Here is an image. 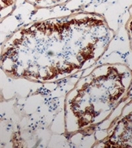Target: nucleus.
Returning a JSON list of instances; mask_svg holds the SVG:
<instances>
[{"label": "nucleus", "mask_w": 132, "mask_h": 148, "mask_svg": "<svg viewBox=\"0 0 132 148\" xmlns=\"http://www.w3.org/2000/svg\"><path fill=\"white\" fill-rule=\"evenodd\" d=\"M125 126H126L127 133L125 140L128 144L127 145L132 146V111L126 117V121H125Z\"/></svg>", "instance_id": "f257e3e1"}, {"label": "nucleus", "mask_w": 132, "mask_h": 148, "mask_svg": "<svg viewBox=\"0 0 132 148\" xmlns=\"http://www.w3.org/2000/svg\"><path fill=\"white\" fill-rule=\"evenodd\" d=\"M131 32H132V22H131Z\"/></svg>", "instance_id": "f03ea898"}]
</instances>
